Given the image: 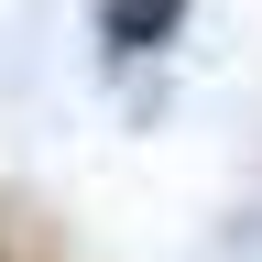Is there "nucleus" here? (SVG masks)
<instances>
[{
	"label": "nucleus",
	"instance_id": "obj_1",
	"mask_svg": "<svg viewBox=\"0 0 262 262\" xmlns=\"http://www.w3.org/2000/svg\"><path fill=\"white\" fill-rule=\"evenodd\" d=\"M186 33V0H98V55H153V44H175Z\"/></svg>",
	"mask_w": 262,
	"mask_h": 262
}]
</instances>
